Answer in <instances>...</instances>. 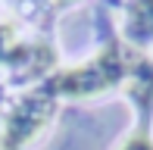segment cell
I'll return each mask as SVG.
<instances>
[{
  "label": "cell",
  "instance_id": "obj_4",
  "mask_svg": "<svg viewBox=\"0 0 153 150\" xmlns=\"http://www.w3.org/2000/svg\"><path fill=\"white\" fill-rule=\"evenodd\" d=\"M125 35L131 41H150L153 38V0H131L128 3Z\"/></svg>",
  "mask_w": 153,
  "mask_h": 150
},
{
  "label": "cell",
  "instance_id": "obj_5",
  "mask_svg": "<svg viewBox=\"0 0 153 150\" xmlns=\"http://www.w3.org/2000/svg\"><path fill=\"white\" fill-rule=\"evenodd\" d=\"M122 150H153V144H150L147 138H144V134H134V138H131Z\"/></svg>",
  "mask_w": 153,
  "mask_h": 150
},
{
  "label": "cell",
  "instance_id": "obj_1",
  "mask_svg": "<svg viewBox=\"0 0 153 150\" xmlns=\"http://www.w3.org/2000/svg\"><path fill=\"white\" fill-rule=\"evenodd\" d=\"M119 81H131V91L137 94V100L147 103L153 94V66L150 59L131 53L125 44L113 41L109 47H103L94 59H88L78 69L59 72L47 81V91L53 97L66 94V97H88V94L106 91V88H116Z\"/></svg>",
  "mask_w": 153,
  "mask_h": 150
},
{
  "label": "cell",
  "instance_id": "obj_2",
  "mask_svg": "<svg viewBox=\"0 0 153 150\" xmlns=\"http://www.w3.org/2000/svg\"><path fill=\"white\" fill-rule=\"evenodd\" d=\"M53 110H56V97L50 91H38L22 97L16 106H13L10 119H6V131H3V147L6 150H19L25 141H31L47 122L53 119Z\"/></svg>",
  "mask_w": 153,
  "mask_h": 150
},
{
  "label": "cell",
  "instance_id": "obj_3",
  "mask_svg": "<svg viewBox=\"0 0 153 150\" xmlns=\"http://www.w3.org/2000/svg\"><path fill=\"white\" fill-rule=\"evenodd\" d=\"M3 63H16L28 75H38L53 63V50L44 44H16V28L10 22H0V66Z\"/></svg>",
  "mask_w": 153,
  "mask_h": 150
}]
</instances>
